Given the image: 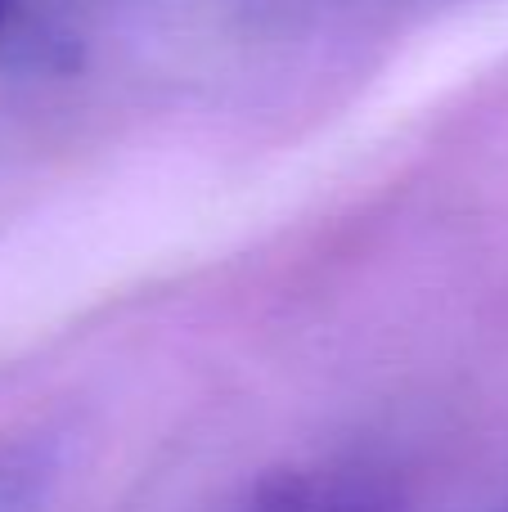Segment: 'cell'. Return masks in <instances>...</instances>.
Returning a JSON list of instances; mask_svg holds the SVG:
<instances>
[{
  "label": "cell",
  "instance_id": "cell-2",
  "mask_svg": "<svg viewBox=\"0 0 508 512\" xmlns=\"http://www.w3.org/2000/svg\"><path fill=\"white\" fill-rule=\"evenodd\" d=\"M14 9H18V0H0V32L9 27V18H14Z\"/></svg>",
  "mask_w": 508,
  "mask_h": 512
},
{
  "label": "cell",
  "instance_id": "cell-1",
  "mask_svg": "<svg viewBox=\"0 0 508 512\" xmlns=\"http://www.w3.org/2000/svg\"><path fill=\"white\" fill-rule=\"evenodd\" d=\"M243 512H387V504L360 481L279 477L270 486H261Z\"/></svg>",
  "mask_w": 508,
  "mask_h": 512
}]
</instances>
